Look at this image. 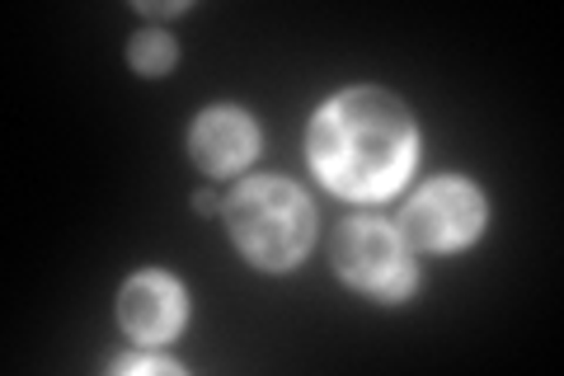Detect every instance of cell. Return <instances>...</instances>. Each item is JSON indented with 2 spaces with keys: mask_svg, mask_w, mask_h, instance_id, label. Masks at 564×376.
Wrapping results in <instances>:
<instances>
[{
  "mask_svg": "<svg viewBox=\"0 0 564 376\" xmlns=\"http://www.w3.org/2000/svg\"><path fill=\"white\" fill-rule=\"evenodd\" d=\"M188 320V297L180 288V278L170 273H137L122 282L118 292V325L128 330L132 339H141V344H165V339H174L184 330Z\"/></svg>",
  "mask_w": 564,
  "mask_h": 376,
  "instance_id": "5b68a950",
  "label": "cell"
},
{
  "mask_svg": "<svg viewBox=\"0 0 564 376\" xmlns=\"http://www.w3.org/2000/svg\"><path fill=\"white\" fill-rule=\"evenodd\" d=\"M109 372H132V376H141V372H155V376H180L184 367H180V363H170V357L128 353V357H113V363H109Z\"/></svg>",
  "mask_w": 564,
  "mask_h": 376,
  "instance_id": "ba28073f",
  "label": "cell"
},
{
  "mask_svg": "<svg viewBox=\"0 0 564 376\" xmlns=\"http://www.w3.org/2000/svg\"><path fill=\"white\" fill-rule=\"evenodd\" d=\"M311 170L321 184L352 203H381L410 179L419 155L414 114L377 85L334 95L311 122Z\"/></svg>",
  "mask_w": 564,
  "mask_h": 376,
  "instance_id": "6da1fadb",
  "label": "cell"
},
{
  "mask_svg": "<svg viewBox=\"0 0 564 376\" xmlns=\"http://www.w3.org/2000/svg\"><path fill=\"white\" fill-rule=\"evenodd\" d=\"M128 62L141 71V76H161V71H170L180 62V47H174V39L161 29H141V33H132Z\"/></svg>",
  "mask_w": 564,
  "mask_h": 376,
  "instance_id": "52a82bcc",
  "label": "cell"
},
{
  "mask_svg": "<svg viewBox=\"0 0 564 376\" xmlns=\"http://www.w3.org/2000/svg\"><path fill=\"white\" fill-rule=\"evenodd\" d=\"M485 193L470 184V179H429L410 203L400 207V236L414 249H429V255H452V249H466L475 236L485 230Z\"/></svg>",
  "mask_w": 564,
  "mask_h": 376,
  "instance_id": "277c9868",
  "label": "cell"
},
{
  "mask_svg": "<svg viewBox=\"0 0 564 376\" xmlns=\"http://www.w3.org/2000/svg\"><path fill=\"white\" fill-rule=\"evenodd\" d=\"M188 151L207 174H240L259 155V122L245 109H207L188 128Z\"/></svg>",
  "mask_w": 564,
  "mask_h": 376,
  "instance_id": "8992f818",
  "label": "cell"
},
{
  "mask_svg": "<svg viewBox=\"0 0 564 376\" xmlns=\"http://www.w3.org/2000/svg\"><path fill=\"white\" fill-rule=\"evenodd\" d=\"M329 264L352 292L386 301V307L410 301L419 288V264L410 255V240L400 236L395 222L381 217H344L334 226Z\"/></svg>",
  "mask_w": 564,
  "mask_h": 376,
  "instance_id": "3957f363",
  "label": "cell"
},
{
  "mask_svg": "<svg viewBox=\"0 0 564 376\" xmlns=\"http://www.w3.org/2000/svg\"><path fill=\"white\" fill-rule=\"evenodd\" d=\"M226 226H231V240L240 255L254 268H269V273H288L315 245L311 198L292 179H278V174L245 179L240 189H231V198H226Z\"/></svg>",
  "mask_w": 564,
  "mask_h": 376,
  "instance_id": "7a4b0ae2",
  "label": "cell"
},
{
  "mask_svg": "<svg viewBox=\"0 0 564 376\" xmlns=\"http://www.w3.org/2000/svg\"><path fill=\"white\" fill-rule=\"evenodd\" d=\"M193 207H198V212H212V207H217V198H212V193L203 189V193H193Z\"/></svg>",
  "mask_w": 564,
  "mask_h": 376,
  "instance_id": "9c48e42d",
  "label": "cell"
}]
</instances>
